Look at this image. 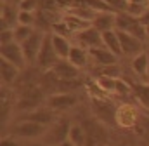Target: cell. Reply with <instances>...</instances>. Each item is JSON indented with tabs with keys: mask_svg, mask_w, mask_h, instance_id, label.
Returning <instances> with one entry per match:
<instances>
[{
	"mask_svg": "<svg viewBox=\"0 0 149 146\" xmlns=\"http://www.w3.org/2000/svg\"><path fill=\"white\" fill-rule=\"evenodd\" d=\"M23 120L37 122V124H42V125H45V127H50L57 118H56L54 110H50V108H37V110H33V111H28V115H24Z\"/></svg>",
	"mask_w": 149,
	"mask_h": 146,
	"instance_id": "14",
	"label": "cell"
},
{
	"mask_svg": "<svg viewBox=\"0 0 149 146\" xmlns=\"http://www.w3.org/2000/svg\"><path fill=\"white\" fill-rule=\"evenodd\" d=\"M63 19L66 21V25L70 26V30L73 32L74 35H76L78 32H81V30H85V28L92 26V21L81 19V18H78V16H73V14H64V16H63Z\"/></svg>",
	"mask_w": 149,
	"mask_h": 146,
	"instance_id": "25",
	"label": "cell"
},
{
	"mask_svg": "<svg viewBox=\"0 0 149 146\" xmlns=\"http://www.w3.org/2000/svg\"><path fill=\"white\" fill-rule=\"evenodd\" d=\"M70 131H71V122H70L68 118L61 117V118H57V120L47 129V132L43 134L45 143L50 145V146H59L63 141H66V139L70 138Z\"/></svg>",
	"mask_w": 149,
	"mask_h": 146,
	"instance_id": "3",
	"label": "cell"
},
{
	"mask_svg": "<svg viewBox=\"0 0 149 146\" xmlns=\"http://www.w3.org/2000/svg\"><path fill=\"white\" fill-rule=\"evenodd\" d=\"M118 32V30H116ZM118 36H120V44H121V52L123 56H132L135 58L137 54L144 52V45L141 38H137L135 35H130L127 32H118Z\"/></svg>",
	"mask_w": 149,
	"mask_h": 146,
	"instance_id": "12",
	"label": "cell"
},
{
	"mask_svg": "<svg viewBox=\"0 0 149 146\" xmlns=\"http://www.w3.org/2000/svg\"><path fill=\"white\" fill-rule=\"evenodd\" d=\"M52 44H54V49H56L57 56H59L61 59H68L70 51H71V42H70V38H64V36H59V35H54V33H52Z\"/></svg>",
	"mask_w": 149,
	"mask_h": 146,
	"instance_id": "23",
	"label": "cell"
},
{
	"mask_svg": "<svg viewBox=\"0 0 149 146\" xmlns=\"http://www.w3.org/2000/svg\"><path fill=\"white\" fill-rule=\"evenodd\" d=\"M148 56H149V51H148ZM146 80L149 82V65H148V78H146Z\"/></svg>",
	"mask_w": 149,
	"mask_h": 146,
	"instance_id": "45",
	"label": "cell"
},
{
	"mask_svg": "<svg viewBox=\"0 0 149 146\" xmlns=\"http://www.w3.org/2000/svg\"><path fill=\"white\" fill-rule=\"evenodd\" d=\"M52 33H54V35H59V36H64V38H71V36L74 35L73 32L70 30V26L66 25L64 19H59V21L52 26Z\"/></svg>",
	"mask_w": 149,
	"mask_h": 146,
	"instance_id": "29",
	"label": "cell"
},
{
	"mask_svg": "<svg viewBox=\"0 0 149 146\" xmlns=\"http://www.w3.org/2000/svg\"><path fill=\"white\" fill-rule=\"evenodd\" d=\"M92 26L97 28L101 33L116 30V12H99L92 21Z\"/></svg>",
	"mask_w": 149,
	"mask_h": 146,
	"instance_id": "17",
	"label": "cell"
},
{
	"mask_svg": "<svg viewBox=\"0 0 149 146\" xmlns=\"http://www.w3.org/2000/svg\"><path fill=\"white\" fill-rule=\"evenodd\" d=\"M137 127H141V129H142L141 132H142V134H146V136H148V139H149V118L146 117V115H142V117H141V120H139V125H137Z\"/></svg>",
	"mask_w": 149,
	"mask_h": 146,
	"instance_id": "37",
	"label": "cell"
},
{
	"mask_svg": "<svg viewBox=\"0 0 149 146\" xmlns=\"http://www.w3.org/2000/svg\"><path fill=\"white\" fill-rule=\"evenodd\" d=\"M2 30L5 28H16L17 25V12L16 9L12 7V4H7V2H2Z\"/></svg>",
	"mask_w": 149,
	"mask_h": 146,
	"instance_id": "19",
	"label": "cell"
},
{
	"mask_svg": "<svg viewBox=\"0 0 149 146\" xmlns=\"http://www.w3.org/2000/svg\"><path fill=\"white\" fill-rule=\"evenodd\" d=\"M128 2H134V4H141V5H148V7H149V0H128Z\"/></svg>",
	"mask_w": 149,
	"mask_h": 146,
	"instance_id": "40",
	"label": "cell"
},
{
	"mask_svg": "<svg viewBox=\"0 0 149 146\" xmlns=\"http://www.w3.org/2000/svg\"><path fill=\"white\" fill-rule=\"evenodd\" d=\"M88 49L81 47V45H71V51H70V56L68 59L73 63L76 68H83L88 61Z\"/></svg>",
	"mask_w": 149,
	"mask_h": 146,
	"instance_id": "20",
	"label": "cell"
},
{
	"mask_svg": "<svg viewBox=\"0 0 149 146\" xmlns=\"http://www.w3.org/2000/svg\"><path fill=\"white\" fill-rule=\"evenodd\" d=\"M43 103V91L40 87H28L23 96L19 98V101L16 103L17 111H33Z\"/></svg>",
	"mask_w": 149,
	"mask_h": 146,
	"instance_id": "8",
	"label": "cell"
},
{
	"mask_svg": "<svg viewBox=\"0 0 149 146\" xmlns=\"http://www.w3.org/2000/svg\"><path fill=\"white\" fill-rule=\"evenodd\" d=\"M52 72L56 73L57 78L71 80V78H78V75H80V68H76L70 59H59V61L54 65Z\"/></svg>",
	"mask_w": 149,
	"mask_h": 146,
	"instance_id": "16",
	"label": "cell"
},
{
	"mask_svg": "<svg viewBox=\"0 0 149 146\" xmlns=\"http://www.w3.org/2000/svg\"><path fill=\"white\" fill-rule=\"evenodd\" d=\"M31 146H50V145H47V143H38V145H31Z\"/></svg>",
	"mask_w": 149,
	"mask_h": 146,
	"instance_id": "42",
	"label": "cell"
},
{
	"mask_svg": "<svg viewBox=\"0 0 149 146\" xmlns=\"http://www.w3.org/2000/svg\"><path fill=\"white\" fill-rule=\"evenodd\" d=\"M0 40H2V45L10 44V42H16V40H14V28H5V30H2Z\"/></svg>",
	"mask_w": 149,
	"mask_h": 146,
	"instance_id": "36",
	"label": "cell"
},
{
	"mask_svg": "<svg viewBox=\"0 0 149 146\" xmlns=\"http://www.w3.org/2000/svg\"><path fill=\"white\" fill-rule=\"evenodd\" d=\"M76 98H74L71 92H59V94H52L49 99H47V106L54 111H64V110H70L76 105Z\"/></svg>",
	"mask_w": 149,
	"mask_h": 146,
	"instance_id": "13",
	"label": "cell"
},
{
	"mask_svg": "<svg viewBox=\"0 0 149 146\" xmlns=\"http://www.w3.org/2000/svg\"><path fill=\"white\" fill-rule=\"evenodd\" d=\"M3 2H7V4H12V2H17V4H19V0H3Z\"/></svg>",
	"mask_w": 149,
	"mask_h": 146,
	"instance_id": "44",
	"label": "cell"
},
{
	"mask_svg": "<svg viewBox=\"0 0 149 146\" xmlns=\"http://www.w3.org/2000/svg\"><path fill=\"white\" fill-rule=\"evenodd\" d=\"M0 73H2V82H3V85H10V84H14L16 82V78L19 77V68L16 66V65H12L10 61H7V59H0Z\"/></svg>",
	"mask_w": 149,
	"mask_h": 146,
	"instance_id": "18",
	"label": "cell"
},
{
	"mask_svg": "<svg viewBox=\"0 0 149 146\" xmlns=\"http://www.w3.org/2000/svg\"><path fill=\"white\" fill-rule=\"evenodd\" d=\"M146 11H148V5H141V4L128 2V9H127L128 14H132V16H135V18H141Z\"/></svg>",
	"mask_w": 149,
	"mask_h": 146,
	"instance_id": "34",
	"label": "cell"
},
{
	"mask_svg": "<svg viewBox=\"0 0 149 146\" xmlns=\"http://www.w3.org/2000/svg\"><path fill=\"white\" fill-rule=\"evenodd\" d=\"M139 19H141V23H142V25L148 28V26H149V7H148V11H146V12H144V14H142Z\"/></svg>",
	"mask_w": 149,
	"mask_h": 146,
	"instance_id": "39",
	"label": "cell"
},
{
	"mask_svg": "<svg viewBox=\"0 0 149 146\" xmlns=\"http://www.w3.org/2000/svg\"><path fill=\"white\" fill-rule=\"evenodd\" d=\"M35 23H37V12H30V11H17V25L33 26Z\"/></svg>",
	"mask_w": 149,
	"mask_h": 146,
	"instance_id": "30",
	"label": "cell"
},
{
	"mask_svg": "<svg viewBox=\"0 0 149 146\" xmlns=\"http://www.w3.org/2000/svg\"><path fill=\"white\" fill-rule=\"evenodd\" d=\"M116 80L118 78H113V77H106V75H99L97 77V84L101 85V89L108 94H114L116 92Z\"/></svg>",
	"mask_w": 149,
	"mask_h": 146,
	"instance_id": "28",
	"label": "cell"
},
{
	"mask_svg": "<svg viewBox=\"0 0 149 146\" xmlns=\"http://www.w3.org/2000/svg\"><path fill=\"white\" fill-rule=\"evenodd\" d=\"M43 38H45V33H42L40 30H35L33 35L21 44L24 58H26V63H30V65L37 63V58H38V52H40V47L43 44Z\"/></svg>",
	"mask_w": 149,
	"mask_h": 146,
	"instance_id": "9",
	"label": "cell"
},
{
	"mask_svg": "<svg viewBox=\"0 0 149 146\" xmlns=\"http://www.w3.org/2000/svg\"><path fill=\"white\" fill-rule=\"evenodd\" d=\"M76 146H85V129L81 124L78 125H71V131H70V138Z\"/></svg>",
	"mask_w": 149,
	"mask_h": 146,
	"instance_id": "27",
	"label": "cell"
},
{
	"mask_svg": "<svg viewBox=\"0 0 149 146\" xmlns=\"http://www.w3.org/2000/svg\"><path fill=\"white\" fill-rule=\"evenodd\" d=\"M116 30L118 32H127L130 35H135L141 40H146V26L141 23L139 18L128 14V12H118L116 14Z\"/></svg>",
	"mask_w": 149,
	"mask_h": 146,
	"instance_id": "2",
	"label": "cell"
},
{
	"mask_svg": "<svg viewBox=\"0 0 149 146\" xmlns=\"http://www.w3.org/2000/svg\"><path fill=\"white\" fill-rule=\"evenodd\" d=\"M47 129H49V127H45V125H42V124L30 122V120H23V118H21V120L12 127L10 134H12L14 138L33 139V138H40V136H43V134L47 132Z\"/></svg>",
	"mask_w": 149,
	"mask_h": 146,
	"instance_id": "6",
	"label": "cell"
},
{
	"mask_svg": "<svg viewBox=\"0 0 149 146\" xmlns=\"http://www.w3.org/2000/svg\"><path fill=\"white\" fill-rule=\"evenodd\" d=\"M0 146H19V145H17V141L14 139V136L10 134V136H5V138L2 139Z\"/></svg>",
	"mask_w": 149,
	"mask_h": 146,
	"instance_id": "38",
	"label": "cell"
},
{
	"mask_svg": "<svg viewBox=\"0 0 149 146\" xmlns=\"http://www.w3.org/2000/svg\"><path fill=\"white\" fill-rule=\"evenodd\" d=\"M81 125L85 129V146H108L109 134L104 122L92 117V118H85Z\"/></svg>",
	"mask_w": 149,
	"mask_h": 146,
	"instance_id": "1",
	"label": "cell"
},
{
	"mask_svg": "<svg viewBox=\"0 0 149 146\" xmlns=\"http://www.w3.org/2000/svg\"><path fill=\"white\" fill-rule=\"evenodd\" d=\"M99 75H106V77H113V78H118L120 77V66L118 65H106V66H99V68H95Z\"/></svg>",
	"mask_w": 149,
	"mask_h": 146,
	"instance_id": "31",
	"label": "cell"
},
{
	"mask_svg": "<svg viewBox=\"0 0 149 146\" xmlns=\"http://www.w3.org/2000/svg\"><path fill=\"white\" fill-rule=\"evenodd\" d=\"M88 54L90 58L99 65V66H106V65H118V56L111 52L108 47H94V49H88Z\"/></svg>",
	"mask_w": 149,
	"mask_h": 146,
	"instance_id": "15",
	"label": "cell"
},
{
	"mask_svg": "<svg viewBox=\"0 0 149 146\" xmlns=\"http://www.w3.org/2000/svg\"><path fill=\"white\" fill-rule=\"evenodd\" d=\"M144 115H146V117L149 118V111H144Z\"/></svg>",
	"mask_w": 149,
	"mask_h": 146,
	"instance_id": "47",
	"label": "cell"
},
{
	"mask_svg": "<svg viewBox=\"0 0 149 146\" xmlns=\"http://www.w3.org/2000/svg\"><path fill=\"white\" fill-rule=\"evenodd\" d=\"M59 59L61 58L57 56V52L54 49V44H52V33H45L43 44L40 47V52H38V58H37V65L42 70H52L54 65Z\"/></svg>",
	"mask_w": 149,
	"mask_h": 146,
	"instance_id": "5",
	"label": "cell"
},
{
	"mask_svg": "<svg viewBox=\"0 0 149 146\" xmlns=\"http://www.w3.org/2000/svg\"><path fill=\"white\" fill-rule=\"evenodd\" d=\"M102 42H104V47H108L111 52H114L118 58L123 54L121 52V44H120V36L116 30H109V32H104L102 33Z\"/></svg>",
	"mask_w": 149,
	"mask_h": 146,
	"instance_id": "22",
	"label": "cell"
},
{
	"mask_svg": "<svg viewBox=\"0 0 149 146\" xmlns=\"http://www.w3.org/2000/svg\"><path fill=\"white\" fill-rule=\"evenodd\" d=\"M10 113V101H9V92L3 89L2 91V124L7 122V117Z\"/></svg>",
	"mask_w": 149,
	"mask_h": 146,
	"instance_id": "32",
	"label": "cell"
},
{
	"mask_svg": "<svg viewBox=\"0 0 149 146\" xmlns=\"http://www.w3.org/2000/svg\"><path fill=\"white\" fill-rule=\"evenodd\" d=\"M74 40L78 42V45L85 47V49H94V47H102L104 42H102V33L94 28V26H88L81 32H78L74 35Z\"/></svg>",
	"mask_w": 149,
	"mask_h": 146,
	"instance_id": "11",
	"label": "cell"
},
{
	"mask_svg": "<svg viewBox=\"0 0 149 146\" xmlns=\"http://www.w3.org/2000/svg\"><path fill=\"white\" fill-rule=\"evenodd\" d=\"M0 54L3 59L10 61L12 65H16L19 70H23L26 66V58H24V52H23V47L21 44L17 42H10V44H5L0 47Z\"/></svg>",
	"mask_w": 149,
	"mask_h": 146,
	"instance_id": "10",
	"label": "cell"
},
{
	"mask_svg": "<svg viewBox=\"0 0 149 146\" xmlns=\"http://www.w3.org/2000/svg\"><path fill=\"white\" fill-rule=\"evenodd\" d=\"M132 92L144 111H149V84H132Z\"/></svg>",
	"mask_w": 149,
	"mask_h": 146,
	"instance_id": "21",
	"label": "cell"
},
{
	"mask_svg": "<svg viewBox=\"0 0 149 146\" xmlns=\"http://www.w3.org/2000/svg\"><path fill=\"white\" fill-rule=\"evenodd\" d=\"M35 33V28L33 26H26V25H17L14 28V40L17 44H23L24 40H28L30 36Z\"/></svg>",
	"mask_w": 149,
	"mask_h": 146,
	"instance_id": "26",
	"label": "cell"
},
{
	"mask_svg": "<svg viewBox=\"0 0 149 146\" xmlns=\"http://www.w3.org/2000/svg\"><path fill=\"white\" fill-rule=\"evenodd\" d=\"M59 146H76V145H74L71 139H66V141H63V143H61Z\"/></svg>",
	"mask_w": 149,
	"mask_h": 146,
	"instance_id": "41",
	"label": "cell"
},
{
	"mask_svg": "<svg viewBox=\"0 0 149 146\" xmlns=\"http://www.w3.org/2000/svg\"><path fill=\"white\" fill-rule=\"evenodd\" d=\"M113 11L118 14V12H127L128 9V0H104Z\"/></svg>",
	"mask_w": 149,
	"mask_h": 146,
	"instance_id": "33",
	"label": "cell"
},
{
	"mask_svg": "<svg viewBox=\"0 0 149 146\" xmlns=\"http://www.w3.org/2000/svg\"><path fill=\"white\" fill-rule=\"evenodd\" d=\"M19 11H30L35 12L38 7V0H19Z\"/></svg>",
	"mask_w": 149,
	"mask_h": 146,
	"instance_id": "35",
	"label": "cell"
},
{
	"mask_svg": "<svg viewBox=\"0 0 149 146\" xmlns=\"http://www.w3.org/2000/svg\"><path fill=\"white\" fill-rule=\"evenodd\" d=\"M116 146H130V143H127V141H125V143H120V145H116Z\"/></svg>",
	"mask_w": 149,
	"mask_h": 146,
	"instance_id": "43",
	"label": "cell"
},
{
	"mask_svg": "<svg viewBox=\"0 0 149 146\" xmlns=\"http://www.w3.org/2000/svg\"><path fill=\"white\" fill-rule=\"evenodd\" d=\"M141 117H142V115L139 113V110L135 108L134 105H130V103H123L121 106H118V110H116V125L121 127V129H132V127H137Z\"/></svg>",
	"mask_w": 149,
	"mask_h": 146,
	"instance_id": "7",
	"label": "cell"
},
{
	"mask_svg": "<svg viewBox=\"0 0 149 146\" xmlns=\"http://www.w3.org/2000/svg\"><path fill=\"white\" fill-rule=\"evenodd\" d=\"M92 110L95 118H99L101 122H104L106 125H116V110L111 99L108 98H92Z\"/></svg>",
	"mask_w": 149,
	"mask_h": 146,
	"instance_id": "4",
	"label": "cell"
},
{
	"mask_svg": "<svg viewBox=\"0 0 149 146\" xmlns=\"http://www.w3.org/2000/svg\"><path fill=\"white\" fill-rule=\"evenodd\" d=\"M146 35H148V40H149V26L146 28Z\"/></svg>",
	"mask_w": 149,
	"mask_h": 146,
	"instance_id": "46",
	"label": "cell"
},
{
	"mask_svg": "<svg viewBox=\"0 0 149 146\" xmlns=\"http://www.w3.org/2000/svg\"><path fill=\"white\" fill-rule=\"evenodd\" d=\"M148 65H149V56H148V51L137 54L132 61V70L137 73L139 77L142 78H148Z\"/></svg>",
	"mask_w": 149,
	"mask_h": 146,
	"instance_id": "24",
	"label": "cell"
}]
</instances>
